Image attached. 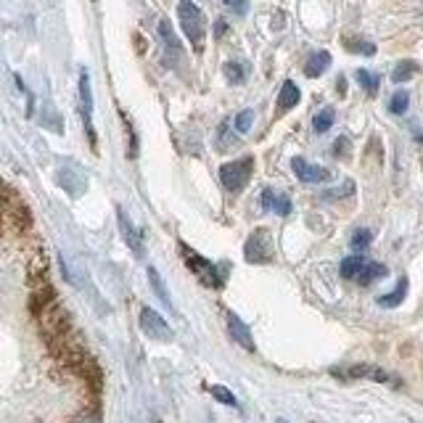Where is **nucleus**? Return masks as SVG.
Wrapping results in <instances>:
<instances>
[{
    "label": "nucleus",
    "mask_w": 423,
    "mask_h": 423,
    "mask_svg": "<svg viewBox=\"0 0 423 423\" xmlns=\"http://www.w3.org/2000/svg\"><path fill=\"white\" fill-rule=\"evenodd\" d=\"M177 19H180V27H183L185 37L191 40L196 51L204 48V34H206V19L201 8L196 6L194 0H180L177 3Z\"/></svg>",
    "instance_id": "obj_1"
},
{
    "label": "nucleus",
    "mask_w": 423,
    "mask_h": 423,
    "mask_svg": "<svg viewBox=\"0 0 423 423\" xmlns=\"http://www.w3.org/2000/svg\"><path fill=\"white\" fill-rule=\"evenodd\" d=\"M180 254H183V262L188 265V270L194 272L198 281L209 286V289H222V272L217 270V265H212L209 260H204L201 254H196L194 249H188L185 244H180Z\"/></svg>",
    "instance_id": "obj_2"
},
{
    "label": "nucleus",
    "mask_w": 423,
    "mask_h": 423,
    "mask_svg": "<svg viewBox=\"0 0 423 423\" xmlns=\"http://www.w3.org/2000/svg\"><path fill=\"white\" fill-rule=\"evenodd\" d=\"M251 172H254V159H251V156H244L239 162H228L220 167V183H222V188L230 191V194H239L251 180Z\"/></svg>",
    "instance_id": "obj_3"
},
{
    "label": "nucleus",
    "mask_w": 423,
    "mask_h": 423,
    "mask_svg": "<svg viewBox=\"0 0 423 423\" xmlns=\"http://www.w3.org/2000/svg\"><path fill=\"white\" fill-rule=\"evenodd\" d=\"M138 323H141L143 334L149 339H153V341H172V328H170V323H167L156 310H151V307H143Z\"/></svg>",
    "instance_id": "obj_4"
},
{
    "label": "nucleus",
    "mask_w": 423,
    "mask_h": 423,
    "mask_svg": "<svg viewBox=\"0 0 423 423\" xmlns=\"http://www.w3.org/2000/svg\"><path fill=\"white\" fill-rule=\"evenodd\" d=\"M244 254L249 262H270L272 260V239H270V230H254L244 246Z\"/></svg>",
    "instance_id": "obj_5"
},
{
    "label": "nucleus",
    "mask_w": 423,
    "mask_h": 423,
    "mask_svg": "<svg viewBox=\"0 0 423 423\" xmlns=\"http://www.w3.org/2000/svg\"><path fill=\"white\" fill-rule=\"evenodd\" d=\"M291 170L296 172V177H299L302 183H326V180H331V172H328L326 167L310 164L307 159H302V156L291 159Z\"/></svg>",
    "instance_id": "obj_6"
},
{
    "label": "nucleus",
    "mask_w": 423,
    "mask_h": 423,
    "mask_svg": "<svg viewBox=\"0 0 423 423\" xmlns=\"http://www.w3.org/2000/svg\"><path fill=\"white\" fill-rule=\"evenodd\" d=\"M80 103H82V120H85V130L90 143H96V132H93V122H90V114H93V96H90V77L87 72L80 75Z\"/></svg>",
    "instance_id": "obj_7"
},
{
    "label": "nucleus",
    "mask_w": 423,
    "mask_h": 423,
    "mask_svg": "<svg viewBox=\"0 0 423 423\" xmlns=\"http://www.w3.org/2000/svg\"><path fill=\"white\" fill-rule=\"evenodd\" d=\"M336 376H347V379H373V381H381V384H397V379H391L386 370H379L373 368V365H355V368L349 370H334Z\"/></svg>",
    "instance_id": "obj_8"
},
{
    "label": "nucleus",
    "mask_w": 423,
    "mask_h": 423,
    "mask_svg": "<svg viewBox=\"0 0 423 423\" xmlns=\"http://www.w3.org/2000/svg\"><path fill=\"white\" fill-rule=\"evenodd\" d=\"M228 331H230V336L236 339L241 347L249 349V352H254V339H251L249 326H246V323H244V320H241L236 312H228Z\"/></svg>",
    "instance_id": "obj_9"
},
{
    "label": "nucleus",
    "mask_w": 423,
    "mask_h": 423,
    "mask_svg": "<svg viewBox=\"0 0 423 423\" xmlns=\"http://www.w3.org/2000/svg\"><path fill=\"white\" fill-rule=\"evenodd\" d=\"M262 206H265L267 212L281 215V217L291 215V198H289L286 194H275V191H270V188L262 194Z\"/></svg>",
    "instance_id": "obj_10"
},
{
    "label": "nucleus",
    "mask_w": 423,
    "mask_h": 423,
    "mask_svg": "<svg viewBox=\"0 0 423 423\" xmlns=\"http://www.w3.org/2000/svg\"><path fill=\"white\" fill-rule=\"evenodd\" d=\"M117 217H120V230L122 236H125V244L130 246L135 254H143V241H141V233H138V228L130 222V217L122 212V209H117Z\"/></svg>",
    "instance_id": "obj_11"
},
{
    "label": "nucleus",
    "mask_w": 423,
    "mask_h": 423,
    "mask_svg": "<svg viewBox=\"0 0 423 423\" xmlns=\"http://www.w3.org/2000/svg\"><path fill=\"white\" fill-rule=\"evenodd\" d=\"M299 98H302V93H299V87H296V82H291V80H286V82L281 85V93H278V109H281V111L293 109V106L299 103Z\"/></svg>",
    "instance_id": "obj_12"
},
{
    "label": "nucleus",
    "mask_w": 423,
    "mask_h": 423,
    "mask_svg": "<svg viewBox=\"0 0 423 423\" xmlns=\"http://www.w3.org/2000/svg\"><path fill=\"white\" fill-rule=\"evenodd\" d=\"M328 66H331V53H328V51H317V53H312L310 58H307V64H304V75L315 80V77L323 75Z\"/></svg>",
    "instance_id": "obj_13"
},
{
    "label": "nucleus",
    "mask_w": 423,
    "mask_h": 423,
    "mask_svg": "<svg viewBox=\"0 0 423 423\" xmlns=\"http://www.w3.org/2000/svg\"><path fill=\"white\" fill-rule=\"evenodd\" d=\"M386 272H389V270H386V265H379V262H365V265H362V270L358 272V278H355V281L362 283V286H370L373 281L384 278Z\"/></svg>",
    "instance_id": "obj_14"
},
{
    "label": "nucleus",
    "mask_w": 423,
    "mask_h": 423,
    "mask_svg": "<svg viewBox=\"0 0 423 423\" xmlns=\"http://www.w3.org/2000/svg\"><path fill=\"white\" fill-rule=\"evenodd\" d=\"M159 37H162V43L167 45V53L175 56V58H180V56H183V48H180L177 37L172 34V27H170V22H167V19H162V22H159Z\"/></svg>",
    "instance_id": "obj_15"
},
{
    "label": "nucleus",
    "mask_w": 423,
    "mask_h": 423,
    "mask_svg": "<svg viewBox=\"0 0 423 423\" xmlns=\"http://www.w3.org/2000/svg\"><path fill=\"white\" fill-rule=\"evenodd\" d=\"M405 293H408V278H400V283H397V289H394V291L379 296V304L381 307H397V304H402Z\"/></svg>",
    "instance_id": "obj_16"
},
{
    "label": "nucleus",
    "mask_w": 423,
    "mask_h": 423,
    "mask_svg": "<svg viewBox=\"0 0 423 423\" xmlns=\"http://www.w3.org/2000/svg\"><path fill=\"white\" fill-rule=\"evenodd\" d=\"M365 262H368V260H365V257H360V254H355V257H347V260H341V278L355 281Z\"/></svg>",
    "instance_id": "obj_17"
},
{
    "label": "nucleus",
    "mask_w": 423,
    "mask_h": 423,
    "mask_svg": "<svg viewBox=\"0 0 423 423\" xmlns=\"http://www.w3.org/2000/svg\"><path fill=\"white\" fill-rule=\"evenodd\" d=\"M334 122H336V111L331 109V106H326L323 111H317L312 120V127L315 132H328L331 127H334Z\"/></svg>",
    "instance_id": "obj_18"
},
{
    "label": "nucleus",
    "mask_w": 423,
    "mask_h": 423,
    "mask_svg": "<svg viewBox=\"0 0 423 423\" xmlns=\"http://www.w3.org/2000/svg\"><path fill=\"white\" fill-rule=\"evenodd\" d=\"M358 82L362 85V90H368V96H376L379 93V85H381V77L368 72V69H358Z\"/></svg>",
    "instance_id": "obj_19"
},
{
    "label": "nucleus",
    "mask_w": 423,
    "mask_h": 423,
    "mask_svg": "<svg viewBox=\"0 0 423 423\" xmlns=\"http://www.w3.org/2000/svg\"><path fill=\"white\" fill-rule=\"evenodd\" d=\"M415 72H418V64H415V61H400V64L394 66V72H391V80L400 85V82H408Z\"/></svg>",
    "instance_id": "obj_20"
},
{
    "label": "nucleus",
    "mask_w": 423,
    "mask_h": 423,
    "mask_svg": "<svg viewBox=\"0 0 423 423\" xmlns=\"http://www.w3.org/2000/svg\"><path fill=\"white\" fill-rule=\"evenodd\" d=\"M149 281H151L153 291L159 293V299L164 302V307H170V310H172V302H170V291H167V286L162 283V275L153 270V267H149Z\"/></svg>",
    "instance_id": "obj_21"
},
{
    "label": "nucleus",
    "mask_w": 423,
    "mask_h": 423,
    "mask_svg": "<svg viewBox=\"0 0 423 423\" xmlns=\"http://www.w3.org/2000/svg\"><path fill=\"white\" fill-rule=\"evenodd\" d=\"M410 106V96H408V90H397L389 101V111L391 114H405Z\"/></svg>",
    "instance_id": "obj_22"
},
{
    "label": "nucleus",
    "mask_w": 423,
    "mask_h": 423,
    "mask_svg": "<svg viewBox=\"0 0 423 423\" xmlns=\"http://www.w3.org/2000/svg\"><path fill=\"white\" fill-rule=\"evenodd\" d=\"M222 72H225L228 82H233V85H239V82H244V80H246V69H244L241 64H236V61H228Z\"/></svg>",
    "instance_id": "obj_23"
},
{
    "label": "nucleus",
    "mask_w": 423,
    "mask_h": 423,
    "mask_svg": "<svg viewBox=\"0 0 423 423\" xmlns=\"http://www.w3.org/2000/svg\"><path fill=\"white\" fill-rule=\"evenodd\" d=\"M344 45H347L352 53H365V56L376 53V45L365 43V40H352V37H347V40H344Z\"/></svg>",
    "instance_id": "obj_24"
},
{
    "label": "nucleus",
    "mask_w": 423,
    "mask_h": 423,
    "mask_svg": "<svg viewBox=\"0 0 423 423\" xmlns=\"http://www.w3.org/2000/svg\"><path fill=\"white\" fill-rule=\"evenodd\" d=\"M233 125H236V132H249L251 125H254V111L244 109L239 117H236V122H233Z\"/></svg>",
    "instance_id": "obj_25"
},
{
    "label": "nucleus",
    "mask_w": 423,
    "mask_h": 423,
    "mask_svg": "<svg viewBox=\"0 0 423 423\" xmlns=\"http://www.w3.org/2000/svg\"><path fill=\"white\" fill-rule=\"evenodd\" d=\"M209 391L215 394V400H220L222 405H228V408H236V405H239V400L233 397V391L225 389V386H212Z\"/></svg>",
    "instance_id": "obj_26"
},
{
    "label": "nucleus",
    "mask_w": 423,
    "mask_h": 423,
    "mask_svg": "<svg viewBox=\"0 0 423 423\" xmlns=\"http://www.w3.org/2000/svg\"><path fill=\"white\" fill-rule=\"evenodd\" d=\"M370 239H373V236H370V230H358L349 244H352V249L355 251H362V249H368L370 246Z\"/></svg>",
    "instance_id": "obj_27"
},
{
    "label": "nucleus",
    "mask_w": 423,
    "mask_h": 423,
    "mask_svg": "<svg viewBox=\"0 0 423 423\" xmlns=\"http://www.w3.org/2000/svg\"><path fill=\"white\" fill-rule=\"evenodd\" d=\"M222 3H225L233 13H239V16H244V13L249 11V0H222Z\"/></svg>",
    "instance_id": "obj_28"
},
{
    "label": "nucleus",
    "mask_w": 423,
    "mask_h": 423,
    "mask_svg": "<svg viewBox=\"0 0 423 423\" xmlns=\"http://www.w3.org/2000/svg\"><path fill=\"white\" fill-rule=\"evenodd\" d=\"M72 423H101V418H98L96 412L87 410V412H80V415H77V418H75Z\"/></svg>",
    "instance_id": "obj_29"
},
{
    "label": "nucleus",
    "mask_w": 423,
    "mask_h": 423,
    "mask_svg": "<svg viewBox=\"0 0 423 423\" xmlns=\"http://www.w3.org/2000/svg\"><path fill=\"white\" fill-rule=\"evenodd\" d=\"M6 212H8V204H6V196L0 191V228H3V220H6Z\"/></svg>",
    "instance_id": "obj_30"
},
{
    "label": "nucleus",
    "mask_w": 423,
    "mask_h": 423,
    "mask_svg": "<svg viewBox=\"0 0 423 423\" xmlns=\"http://www.w3.org/2000/svg\"><path fill=\"white\" fill-rule=\"evenodd\" d=\"M225 27H228V24H225V22H217V27H215V32L222 34V32H225Z\"/></svg>",
    "instance_id": "obj_31"
},
{
    "label": "nucleus",
    "mask_w": 423,
    "mask_h": 423,
    "mask_svg": "<svg viewBox=\"0 0 423 423\" xmlns=\"http://www.w3.org/2000/svg\"><path fill=\"white\" fill-rule=\"evenodd\" d=\"M339 93H341V96L347 93V82H344V80H339Z\"/></svg>",
    "instance_id": "obj_32"
},
{
    "label": "nucleus",
    "mask_w": 423,
    "mask_h": 423,
    "mask_svg": "<svg viewBox=\"0 0 423 423\" xmlns=\"http://www.w3.org/2000/svg\"><path fill=\"white\" fill-rule=\"evenodd\" d=\"M275 423H289V421H275Z\"/></svg>",
    "instance_id": "obj_33"
}]
</instances>
